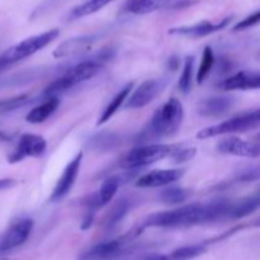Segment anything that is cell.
Masks as SVG:
<instances>
[{"instance_id": "cell-16", "label": "cell", "mask_w": 260, "mask_h": 260, "mask_svg": "<svg viewBox=\"0 0 260 260\" xmlns=\"http://www.w3.org/2000/svg\"><path fill=\"white\" fill-rule=\"evenodd\" d=\"M206 249V244H194L178 248L169 254H142L139 256H131L127 260H192L202 255Z\"/></svg>"}, {"instance_id": "cell-34", "label": "cell", "mask_w": 260, "mask_h": 260, "mask_svg": "<svg viewBox=\"0 0 260 260\" xmlns=\"http://www.w3.org/2000/svg\"><path fill=\"white\" fill-rule=\"evenodd\" d=\"M169 68L172 69V70H177V69L179 68V58L175 57V56H173V57H170V60H169Z\"/></svg>"}, {"instance_id": "cell-14", "label": "cell", "mask_w": 260, "mask_h": 260, "mask_svg": "<svg viewBox=\"0 0 260 260\" xmlns=\"http://www.w3.org/2000/svg\"><path fill=\"white\" fill-rule=\"evenodd\" d=\"M233 17H228L225 19L220 20V22H210V20H203V22L196 23L192 25H183V27L172 28L169 30L170 35L174 36H183V37H189V38H201L210 36L212 33L222 30L230 24Z\"/></svg>"}, {"instance_id": "cell-13", "label": "cell", "mask_w": 260, "mask_h": 260, "mask_svg": "<svg viewBox=\"0 0 260 260\" xmlns=\"http://www.w3.org/2000/svg\"><path fill=\"white\" fill-rule=\"evenodd\" d=\"M217 151L225 155H233L239 157H248L255 159L260 155V149L258 142L246 141L239 137L230 136L221 140L217 144Z\"/></svg>"}, {"instance_id": "cell-12", "label": "cell", "mask_w": 260, "mask_h": 260, "mask_svg": "<svg viewBox=\"0 0 260 260\" xmlns=\"http://www.w3.org/2000/svg\"><path fill=\"white\" fill-rule=\"evenodd\" d=\"M165 83L162 80H156V79H150L145 80L137 86L134 90L132 95L129 96L126 103V108L128 109H140L146 107L147 104L151 103L157 94L162 90Z\"/></svg>"}, {"instance_id": "cell-24", "label": "cell", "mask_w": 260, "mask_h": 260, "mask_svg": "<svg viewBox=\"0 0 260 260\" xmlns=\"http://www.w3.org/2000/svg\"><path fill=\"white\" fill-rule=\"evenodd\" d=\"M132 88H134V83H128L127 85H124L123 88H122L121 90L116 94V95L113 96V99L109 102V104L106 107V109H104L103 113H102L101 118H99V121H98L99 126L103 123H106L107 121H109V119L113 117V114L116 113L119 108H121L122 104H123L124 102L127 101V98H128V94L131 93Z\"/></svg>"}, {"instance_id": "cell-25", "label": "cell", "mask_w": 260, "mask_h": 260, "mask_svg": "<svg viewBox=\"0 0 260 260\" xmlns=\"http://www.w3.org/2000/svg\"><path fill=\"white\" fill-rule=\"evenodd\" d=\"M112 2H114V0H86L83 4L78 5V7L71 10L70 14H69V19L73 20L88 17V15L94 14V13L103 9L104 7H107Z\"/></svg>"}, {"instance_id": "cell-15", "label": "cell", "mask_w": 260, "mask_h": 260, "mask_svg": "<svg viewBox=\"0 0 260 260\" xmlns=\"http://www.w3.org/2000/svg\"><path fill=\"white\" fill-rule=\"evenodd\" d=\"M184 175L183 169H160L152 170L137 179L136 187L139 188H159L169 185L180 180Z\"/></svg>"}, {"instance_id": "cell-8", "label": "cell", "mask_w": 260, "mask_h": 260, "mask_svg": "<svg viewBox=\"0 0 260 260\" xmlns=\"http://www.w3.org/2000/svg\"><path fill=\"white\" fill-rule=\"evenodd\" d=\"M46 149H47V141L42 136L24 134L19 137L15 149L8 156V161L10 164H15L28 157H40L45 154Z\"/></svg>"}, {"instance_id": "cell-26", "label": "cell", "mask_w": 260, "mask_h": 260, "mask_svg": "<svg viewBox=\"0 0 260 260\" xmlns=\"http://www.w3.org/2000/svg\"><path fill=\"white\" fill-rule=\"evenodd\" d=\"M189 197V192L182 187H170L160 193L159 198L165 205H180Z\"/></svg>"}, {"instance_id": "cell-29", "label": "cell", "mask_w": 260, "mask_h": 260, "mask_svg": "<svg viewBox=\"0 0 260 260\" xmlns=\"http://www.w3.org/2000/svg\"><path fill=\"white\" fill-rule=\"evenodd\" d=\"M196 147L192 146H187V145H178L177 150L174 151L172 156V161L175 162V164H183L185 161H189L190 159H193L196 155Z\"/></svg>"}, {"instance_id": "cell-31", "label": "cell", "mask_w": 260, "mask_h": 260, "mask_svg": "<svg viewBox=\"0 0 260 260\" xmlns=\"http://www.w3.org/2000/svg\"><path fill=\"white\" fill-rule=\"evenodd\" d=\"M259 19H260V12L259 10H256V12H254L253 14L248 15L245 19L239 22L238 24L234 27V30H244V29H248V28L250 27H254V25L258 24Z\"/></svg>"}, {"instance_id": "cell-27", "label": "cell", "mask_w": 260, "mask_h": 260, "mask_svg": "<svg viewBox=\"0 0 260 260\" xmlns=\"http://www.w3.org/2000/svg\"><path fill=\"white\" fill-rule=\"evenodd\" d=\"M194 56H188L184 61V66H183L182 75H180L179 83H178V88L183 94H188L192 88L193 81V73H194Z\"/></svg>"}, {"instance_id": "cell-4", "label": "cell", "mask_w": 260, "mask_h": 260, "mask_svg": "<svg viewBox=\"0 0 260 260\" xmlns=\"http://www.w3.org/2000/svg\"><path fill=\"white\" fill-rule=\"evenodd\" d=\"M177 144H146L135 147L122 157L119 167L127 170L140 169L164 159H172Z\"/></svg>"}, {"instance_id": "cell-1", "label": "cell", "mask_w": 260, "mask_h": 260, "mask_svg": "<svg viewBox=\"0 0 260 260\" xmlns=\"http://www.w3.org/2000/svg\"><path fill=\"white\" fill-rule=\"evenodd\" d=\"M231 201H216L211 203H189L172 211L150 215L141 228L183 229L205 225L216 221L230 220Z\"/></svg>"}, {"instance_id": "cell-18", "label": "cell", "mask_w": 260, "mask_h": 260, "mask_svg": "<svg viewBox=\"0 0 260 260\" xmlns=\"http://www.w3.org/2000/svg\"><path fill=\"white\" fill-rule=\"evenodd\" d=\"M235 104V98L231 96H211L203 99L198 106V113L203 117H220L228 113Z\"/></svg>"}, {"instance_id": "cell-2", "label": "cell", "mask_w": 260, "mask_h": 260, "mask_svg": "<svg viewBox=\"0 0 260 260\" xmlns=\"http://www.w3.org/2000/svg\"><path fill=\"white\" fill-rule=\"evenodd\" d=\"M183 118L184 108L182 102L177 98H170L155 111L147 127L139 136V140L141 142H146L174 136L182 126Z\"/></svg>"}, {"instance_id": "cell-17", "label": "cell", "mask_w": 260, "mask_h": 260, "mask_svg": "<svg viewBox=\"0 0 260 260\" xmlns=\"http://www.w3.org/2000/svg\"><path fill=\"white\" fill-rule=\"evenodd\" d=\"M260 86V75L255 71H240L225 79L217 85L223 91L256 90Z\"/></svg>"}, {"instance_id": "cell-10", "label": "cell", "mask_w": 260, "mask_h": 260, "mask_svg": "<svg viewBox=\"0 0 260 260\" xmlns=\"http://www.w3.org/2000/svg\"><path fill=\"white\" fill-rule=\"evenodd\" d=\"M198 0H127L124 10L131 14H149L162 9H183Z\"/></svg>"}, {"instance_id": "cell-30", "label": "cell", "mask_w": 260, "mask_h": 260, "mask_svg": "<svg viewBox=\"0 0 260 260\" xmlns=\"http://www.w3.org/2000/svg\"><path fill=\"white\" fill-rule=\"evenodd\" d=\"M28 101V95H19L15 96V98L7 99V101L0 102V112H10L14 111V109L20 108L22 106H24Z\"/></svg>"}, {"instance_id": "cell-19", "label": "cell", "mask_w": 260, "mask_h": 260, "mask_svg": "<svg viewBox=\"0 0 260 260\" xmlns=\"http://www.w3.org/2000/svg\"><path fill=\"white\" fill-rule=\"evenodd\" d=\"M96 40V36H81V37L70 38V40L65 41L61 43L53 52V56L57 58L69 57V56L79 55V53L84 52L90 46L93 45L94 41Z\"/></svg>"}, {"instance_id": "cell-21", "label": "cell", "mask_w": 260, "mask_h": 260, "mask_svg": "<svg viewBox=\"0 0 260 260\" xmlns=\"http://www.w3.org/2000/svg\"><path fill=\"white\" fill-rule=\"evenodd\" d=\"M129 208H131V202L126 198H122V200L117 201L113 206H112L111 210L107 212V215L104 216L103 221H102V226H103L106 230H111V229L116 228L122 220L127 216V213L129 212Z\"/></svg>"}, {"instance_id": "cell-28", "label": "cell", "mask_w": 260, "mask_h": 260, "mask_svg": "<svg viewBox=\"0 0 260 260\" xmlns=\"http://www.w3.org/2000/svg\"><path fill=\"white\" fill-rule=\"evenodd\" d=\"M213 65H215V55H213V51L210 46L205 47L202 56V62H201L200 68H198L197 73V83H203L205 79L207 78L208 74L212 70Z\"/></svg>"}, {"instance_id": "cell-9", "label": "cell", "mask_w": 260, "mask_h": 260, "mask_svg": "<svg viewBox=\"0 0 260 260\" xmlns=\"http://www.w3.org/2000/svg\"><path fill=\"white\" fill-rule=\"evenodd\" d=\"M32 229L33 221L30 218H18L12 222L0 239V254L9 253L20 248L30 236Z\"/></svg>"}, {"instance_id": "cell-22", "label": "cell", "mask_w": 260, "mask_h": 260, "mask_svg": "<svg viewBox=\"0 0 260 260\" xmlns=\"http://www.w3.org/2000/svg\"><path fill=\"white\" fill-rule=\"evenodd\" d=\"M259 207V197L258 194L249 196V197L241 198V200L231 201V210H230V220H240V218L246 217L251 215L254 211L258 210Z\"/></svg>"}, {"instance_id": "cell-20", "label": "cell", "mask_w": 260, "mask_h": 260, "mask_svg": "<svg viewBox=\"0 0 260 260\" xmlns=\"http://www.w3.org/2000/svg\"><path fill=\"white\" fill-rule=\"evenodd\" d=\"M60 107V99L57 96H51L47 101L41 103L40 106L35 107L29 113L25 116V121L28 123L32 124H38L43 123L46 119L50 118L53 113L58 109Z\"/></svg>"}, {"instance_id": "cell-32", "label": "cell", "mask_w": 260, "mask_h": 260, "mask_svg": "<svg viewBox=\"0 0 260 260\" xmlns=\"http://www.w3.org/2000/svg\"><path fill=\"white\" fill-rule=\"evenodd\" d=\"M62 2V0H45V2L42 3V4L40 5V7L37 8V9L35 10V13H33L32 18L35 17H38V15L43 14V13L48 12V10L51 9V8L56 7V5H58V3Z\"/></svg>"}, {"instance_id": "cell-7", "label": "cell", "mask_w": 260, "mask_h": 260, "mask_svg": "<svg viewBox=\"0 0 260 260\" xmlns=\"http://www.w3.org/2000/svg\"><path fill=\"white\" fill-rule=\"evenodd\" d=\"M260 124V112L258 109L251 112L236 116L234 118L223 121L218 124L206 127L201 129L197 134V139L206 140L212 139L216 136H222V135H231L238 134V132H248L251 129H256Z\"/></svg>"}, {"instance_id": "cell-3", "label": "cell", "mask_w": 260, "mask_h": 260, "mask_svg": "<svg viewBox=\"0 0 260 260\" xmlns=\"http://www.w3.org/2000/svg\"><path fill=\"white\" fill-rule=\"evenodd\" d=\"M113 51L112 48H107L99 52V55L95 58H90L88 61H83V62L76 63L75 66L69 69L62 76L56 79L55 81L50 84L47 88L43 90V95L48 96H56L57 94L63 93V91L69 90V89L74 88V86L79 85V84L84 83V81L89 80L93 76H95L102 69L103 63L107 60L112 57Z\"/></svg>"}, {"instance_id": "cell-11", "label": "cell", "mask_w": 260, "mask_h": 260, "mask_svg": "<svg viewBox=\"0 0 260 260\" xmlns=\"http://www.w3.org/2000/svg\"><path fill=\"white\" fill-rule=\"evenodd\" d=\"M81 161H83V152H79L74 156V159L66 165L63 169L62 174L58 178L57 183H56L55 188H53L52 193L50 196L51 202H58L62 200L63 197L69 194L73 185L75 184V180L79 175V170H80Z\"/></svg>"}, {"instance_id": "cell-33", "label": "cell", "mask_w": 260, "mask_h": 260, "mask_svg": "<svg viewBox=\"0 0 260 260\" xmlns=\"http://www.w3.org/2000/svg\"><path fill=\"white\" fill-rule=\"evenodd\" d=\"M17 184L14 179H9V178H4V179H0V192L5 189H10L12 187Z\"/></svg>"}, {"instance_id": "cell-5", "label": "cell", "mask_w": 260, "mask_h": 260, "mask_svg": "<svg viewBox=\"0 0 260 260\" xmlns=\"http://www.w3.org/2000/svg\"><path fill=\"white\" fill-rule=\"evenodd\" d=\"M58 35H60V30L53 28L47 32L25 38V40L18 42L17 45L9 47L5 52L0 55V71L4 70L8 66L13 65V63L18 62V61L24 60V58L35 55L36 52H38L43 47L50 45L52 41H55L58 37Z\"/></svg>"}, {"instance_id": "cell-23", "label": "cell", "mask_w": 260, "mask_h": 260, "mask_svg": "<svg viewBox=\"0 0 260 260\" xmlns=\"http://www.w3.org/2000/svg\"><path fill=\"white\" fill-rule=\"evenodd\" d=\"M119 185H121V178H119L118 175H111V177L106 178V179L103 180L98 193H95L96 202H98L99 208L107 206L112 200H113L117 190H118Z\"/></svg>"}, {"instance_id": "cell-6", "label": "cell", "mask_w": 260, "mask_h": 260, "mask_svg": "<svg viewBox=\"0 0 260 260\" xmlns=\"http://www.w3.org/2000/svg\"><path fill=\"white\" fill-rule=\"evenodd\" d=\"M144 230L142 228L129 231L128 234L109 241L96 244L88 251L83 253L79 260H117L123 258L131 251L132 240Z\"/></svg>"}]
</instances>
